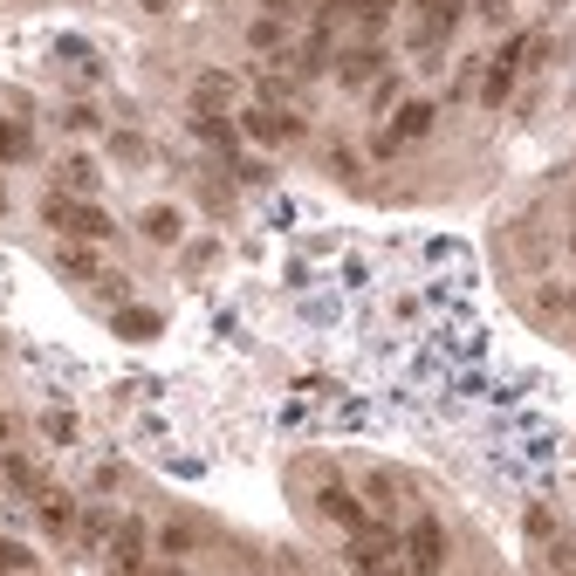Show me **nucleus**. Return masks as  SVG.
I'll return each instance as SVG.
<instances>
[{
	"label": "nucleus",
	"instance_id": "12",
	"mask_svg": "<svg viewBox=\"0 0 576 576\" xmlns=\"http://www.w3.org/2000/svg\"><path fill=\"white\" fill-rule=\"evenodd\" d=\"M55 179H62V192H76V200H83V192H96V158L70 151V158L55 166Z\"/></svg>",
	"mask_w": 576,
	"mask_h": 576
},
{
	"label": "nucleus",
	"instance_id": "10",
	"mask_svg": "<svg viewBox=\"0 0 576 576\" xmlns=\"http://www.w3.org/2000/svg\"><path fill=\"white\" fill-rule=\"evenodd\" d=\"M247 49L262 55V62H288V21H275V14H262L247 28Z\"/></svg>",
	"mask_w": 576,
	"mask_h": 576
},
{
	"label": "nucleus",
	"instance_id": "3",
	"mask_svg": "<svg viewBox=\"0 0 576 576\" xmlns=\"http://www.w3.org/2000/svg\"><path fill=\"white\" fill-rule=\"evenodd\" d=\"M241 131H247L254 145H296V138H302V117L281 110V104H254V110L241 117Z\"/></svg>",
	"mask_w": 576,
	"mask_h": 576
},
{
	"label": "nucleus",
	"instance_id": "27",
	"mask_svg": "<svg viewBox=\"0 0 576 576\" xmlns=\"http://www.w3.org/2000/svg\"><path fill=\"white\" fill-rule=\"evenodd\" d=\"M364 0H323V14H358Z\"/></svg>",
	"mask_w": 576,
	"mask_h": 576
},
{
	"label": "nucleus",
	"instance_id": "5",
	"mask_svg": "<svg viewBox=\"0 0 576 576\" xmlns=\"http://www.w3.org/2000/svg\"><path fill=\"white\" fill-rule=\"evenodd\" d=\"M377 76H384V49H377L371 35H364L358 49H343V55H337V83H343V89H371Z\"/></svg>",
	"mask_w": 576,
	"mask_h": 576
},
{
	"label": "nucleus",
	"instance_id": "29",
	"mask_svg": "<svg viewBox=\"0 0 576 576\" xmlns=\"http://www.w3.org/2000/svg\"><path fill=\"white\" fill-rule=\"evenodd\" d=\"M0 439H8V412H0Z\"/></svg>",
	"mask_w": 576,
	"mask_h": 576
},
{
	"label": "nucleus",
	"instance_id": "16",
	"mask_svg": "<svg viewBox=\"0 0 576 576\" xmlns=\"http://www.w3.org/2000/svg\"><path fill=\"white\" fill-rule=\"evenodd\" d=\"M158 550H166V556H192V550H200V529H192V522H166V529H158Z\"/></svg>",
	"mask_w": 576,
	"mask_h": 576
},
{
	"label": "nucleus",
	"instance_id": "18",
	"mask_svg": "<svg viewBox=\"0 0 576 576\" xmlns=\"http://www.w3.org/2000/svg\"><path fill=\"white\" fill-rule=\"evenodd\" d=\"M117 337H131V343L158 337V316H151V309H117Z\"/></svg>",
	"mask_w": 576,
	"mask_h": 576
},
{
	"label": "nucleus",
	"instance_id": "1",
	"mask_svg": "<svg viewBox=\"0 0 576 576\" xmlns=\"http://www.w3.org/2000/svg\"><path fill=\"white\" fill-rule=\"evenodd\" d=\"M42 220L55 234H76V241H110L117 227H110V213L96 206V200H76V192H49L42 200Z\"/></svg>",
	"mask_w": 576,
	"mask_h": 576
},
{
	"label": "nucleus",
	"instance_id": "6",
	"mask_svg": "<svg viewBox=\"0 0 576 576\" xmlns=\"http://www.w3.org/2000/svg\"><path fill=\"white\" fill-rule=\"evenodd\" d=\"M433 117H439V110L426 104V96H412V104H398V110H392V124H384V138H392V145L405 151V145H419V138L433 131Z\"/></svg>",
	"mask_w": 576,
	"mask_h": 576
},
{
	"label": "nucleus",
	"instance_id": "4",
	"mask_svg": "<svg viewBox=\"0 0 576 576\" xmlns=\"http://www.w3.org/2000/svg\"><path fill=\"white\" fill-rule=\"evenodd\" d=\"M419 35H412V49H419V55H439L446 49V35H454V28H460V14H467V0H419Z\"/></svg>",
	"mask_w": 576,
	"mask_h": 576
},
{
	"label": "nucleus",
	"instance_id": "7",
	"mask_svg": "<svg viewBox=\"0 0 576 576\" xmlns=\"http://www.w3.org/2000/svg\"><path fill=\"white\" fill-rule=\"evenodd\" d=\"M288 70H296V76H323V70H337V42H330V21L316 28L309 42H296V49H288Z\"/></svg>",
	"mask_w": 576,
	"mask_h": 576
},
{
	"label": "nucleus",
	"instance_id": "30",
	"mask_svg": "<svg viewBox=\"0 0 576 576\" xmlns=\"http://www.w3.org/2000/svg\"><path fill=\"white\" fill-rule=\"evenodd\" d=\"M0 213H8V192H0Z\"/></svg>",
	"mask_w": 576,
	"mask_h": 576
},
{
	"label": "nucleus",
	"instance_id": "8",
	"mask_svg": "<svg viewBox=\"0 0 576 576\" xmlns=\"http://www.w3.org/2000/svg\"><path fill=\"white\" fill-rule=\"evenodd\" d=\"M316 508H323V515H330L337 529H350V535H358L364 522H377V515H371V508H364L358 494H350V488H323V494H316Z\"/></svg>",
	"mask_w": 576,
	"mask_h": 576
},
{
	"label": "nucleus",
	"instance_id": "26",
	"mask_svg": "<svg viewBox=\"0 0 576 576\" xmlns=\"http://www.w3.org/2000/svg\"><path fill=\"white\" fill-rule=\"evenodd\" d=\"M296 8H302V0H262V14H275V21H288Z\"/></svg>",
	"mask_w": 576,
	"mask_h": 576
},
{
	"label": "nucleus",
	"instance_id": "9",
	"mask_svg": "<svg viewBox=\"0 0 576 576\" xmlns=\"http://www.w3.org/2000/svg\"><path fill=\"white\" fill-rule=\"evenodd\" d=\"M234 76H220V70H206L200 83H192V110H206V117H227V104H234Z\"/></svg>",
	"mask_w": 576,
	"mask_h": 576
},
{
	"label": "nucleus",
	"instance_id": "14",
	"mask_svg": "<svg viewBox=\"0 0 576 576\" xmlns=\"http://www.w3.org/2000/svg\"><path fill=\"white\" fill-rule=\"evenodd\" d=\"M110 563H145V522H117L110 529Z\"/></svg>",
	"mask_w": 576,
	"mask_h": 576
},
{
	"label": "nucleus",
	"instance_id": "24",
	"mask_svg": "<svg viewBox=\"0 0 576 576\" xmlns=\"http://www.w3.org/2000/svg\"><path fill=\"white\" fill-rule=\"evenodd\" d=\"M364 494H371V501H377V508H392V501H398V488H392V480H377V473H371V480H364Z\"/></svg>",
	"mask_w": 576,
	"mask_h": 576
},
{
	"label": "nucleus",
	"instance_id": "15",
	"mask_svg": "<svg viewBox=\"0 0 576 576\" xmlns=\"http://www.w3.org/2000/svg\"><path fill=\"white\" fill-rule=\"evenodd\" d=\"M35 508H42V529H49V535H76V522H83L62 494H35Z\"/></svg>",
	"mask_w": 576,
	"mask_h": 576
},
{
	"label": "nucleus",
	"instance_id": "17",
	"mask_svg": "<svg viewBox=\"0 0 576 576\" xmlns=\"http://www.w3.org/2000/svg\"><path fill=\"white\" fill-rule=\"evenodd\" d=\"M138 227H145V241H166V247H172V241H179V213H172V206H145Z\"/></svg>",
	"mask_w": 576,
	"mask_h": 576
},
{
	"label": "nucleus",
	"instance_id": "28",
	"mask_svg": "<svg viewBox=\"0 0 576 576\" xmlns=\"http://www.w3.org/2000/svg\"><path fill=\"white\" fill-rule=\"evenodd\" d=\"M364 576H412V569H405L398 556H392V563H377V569H364Z\"/></svg>",
	"mask_w": 576,
	"mask_h": 576
},
{
	"label": "nucleus",
	"instance_id": "23",
	"mask_svg": "<svg viewBox=\"0 0 576 576\" xmlns=\"http://www.w3.org/2000/svg\"><path fill=\"white\" fill-rule=\"evenodd\" d=\"M110 151L124 158V166H145V138H131V131H124V138H110Z\"/></svg>",
	"mask_w": 576,
	"mask_h": 576
},
{
	"label": "nucleus",
	"instance_id": "13",
	"mask_svg": "<svg viewBox=\"0 0 576 576\" xmlns=\"http://www.w3.org/2000/svg\"><path fill=\"white\" fill-rule=\"evenodd\" d=\"M192 131H200L213 151H227V158H234V145H241V124H227V117H206V110H192Z\"/></svg>",
	"mask_w": 576,
	"mask_h": 576
},
{
	"label": "nucleus",
	"instance_id": "25",
	"mask_svg": "<svg viewBox=\"0 0 576 576\" xmlns=\"http://www.w3.org/2000/svg\"><path fill=\"white\" fill-rule=\"evenodd\" d=\"M62 124H70V131H89V124H96V110H83V104H70V110H62Z\"/></svg>",
	"mask_w": 576,
	"mask_h": 576
},
{
	"label": "nucleus",
	"instance_id": "22",
	"mask_svg": "<svg viewBox=\"0 0 576 576\" xmlns=\"http://www.w3.org/2000/svg\"><path fill=\"white\" fill-rule=\"evenodd\" d=\"M62 275H76V281H96V262L83 247H62Z\"/></svg>",
	"mask_w": 576,
	"mask_h": 576
},
{
	"label": "nucleus",
	"instance_id": "11",
	"mask_svg": "<svg viewBox=\"0 0 576 576\" xmlns=\"http://www.w3.org/2000/svg\"><path fill=\"white\" fill-rule=\"evenodd\" d=\"M28 158H35V138H28V124L0 117V166H28Z\"/></svg>",
	"mask_w": 576,
	"mask_h": 576
},
{
	"label": "nucleus",
	"instance_id": "2",
	"mask_svg": "<svg viewBox=\"0 0 576 576\" xmlns=\"http://www.w3.org/2000/svg\"><path fill=\"white\" fill-rule=\"evenodd\" d=\"M405 569L412 576H439L446 569V529L433 515H419V522L405 529Z\"/></svg>",
	"mask_w": 576,
	"mask_h": 576
},
{
	"label": "nucleus",
	"instance_id": "21",
	"mask_svg": "<svg viewBox=\"0 0 576 576\" xmlns=\"http://www.w3.org/2000/svg\"><path fill=\"white\" fill-rule=\"evenodd\" d=\"M0 473H8V480H14V488H21V494H49V488H42V473H35V467H28V460H8V467H0Z\"/></svg>",
	"mask_w": 576,
	"mask_h": 576
},
{
	"label": "nucleus",
	"instance_id": "20",
	"mask_svg": "<svg viewBox=\"0 0 576 576\" xmlns=\"http://www.w3.org/2000/svg\"><path fill=\"white\" fill-rule=\"evenodd\" d=\"M398 89H405V83H398L392 70H384V76L371 83V110H398Z\"/></svg>",
	"mask_w": 576,
	"mask_h": 576
},
{
	"label": "nucleus",
	"instance_id": "19",
	"mask_svg": "<svg viewBox=\"0 0 576 576\" xmlns=\"http://www.w3.org/2000/svg\"><path fill=\"white\" fill-rule=\"evenodd\" d=\"M0 576H35V550L28 542H0Z\"/></svg>",
	"mask_w": 576,
	"mask_h": 576
}]
</instances>
